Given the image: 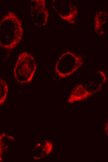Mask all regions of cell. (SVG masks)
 I'll list each match as a JSON object with an SVG mask.
<instances>
[{"label": "cell", "mask_w": 108, "mask_h": 162, "mask_svg": "<svg viewBox=\"0 0 108 162\" xmlns=\"http://www.w3.org/2000/svg\"><path fill=\"white\" fill-rule=\"evenodd\" d=\"M23 34L21 20L14 13L9 12L0 22V47L13 49L21 41Z\"/></svg>", "instance_id": "6da1fadb"}, {"label": "cell", "mask_w": 108, "mask_h": 162, "mask_svg": "<svg viewBox=\"0 0 108 162\" xmlns=\"http://www.w3.org/2000/svg\"><path fill=\"white\" fill-rule=\"evenodd\" d=\"M36 68L35 59L30 53L26 52L21 53L14 69L16 80L22 84L29 83L33 78Z\"/></svg>", "instance_id": "7a4b0ae2"}, {"label": "cell", "mask_w": 108, "mask_h": 162, "mask_svg": "<svg viewBox=\"0 0 108 162\" xmlns=\"http://www.w3.org/2000/svg\"><path fill=\"white\" fill-rule=\"evenodd\" d=\"M82 62L79 57L71 52H66L58 59L55 71L59 77L65 78L75 72L82 64Z\"/></svg>", "instance_id": "3957f363"}, {"label": "cell", "mask_w": 108, "mask_h": 162, "mask_svg": "<svg viewBox=\"0 0 108 162\" xmlns=\"http://www.w3.org/2000/svg\"><path fill=\"white\" fill-rule=\"evenodd\" d=\"M30 5L31 17L33 22L38 26L45 25L49 14L46 9L45 1L32 0Z\"/></svg>", "instance_id": "277c9868"}, {"label": "cell", "mask_w": 108, "mask_h": 162, "mask_svg": "<svg viewBox=\"0 0 108 162\" xmlns=\"http://www.w3.org/2000/svg\"><path fill=\"white\" fill-rule=\"evenodd\" d=\"M92 95L85 88L84 86L79 84L72 91L67 101L69 103H72L85 99Z\"/></svg>", "instance_id": "5b68a950"}, {"label": "cell", "mask_w": 108, "mask_h": 162, "mask_svg": "<svg viewBox=\"0 0 108 162\" xmlns=\"http://www.w3.org/2000/svg\"><path fill=\"white\" fill-rule=\"evenodd\" d=\"M8 87L6 82L0 77V105L5 102L7 96Z\"/></svg>", "instance_id": "8992f818"}, {"label": "cell", "mask_w": 108, "mask_h": 162, "mask_svg": "<svg viewBox=\"0 0 108 162\" xmlns=\"http://www.w3.org/2000/svg\"><path fill=\"white\" fill-rule=\"evenodd\" d=\"M105 131L106 134H107L108 135V122L106 123L105 126Z\"/></svg>", "instance_id": "52a82bcc"}]
</instances>
